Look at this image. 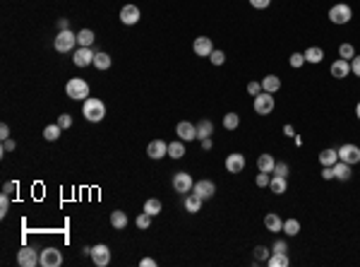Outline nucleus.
<instances>
[{"instance_id":"46","label":"nucleus","mask_w":360,"mask_h":267,"mask_svg":"<svg viewBox=\"0 0 360 267\" xmlns=\"http://www.w3.org/2000/svg\"><path fill=\"white\" fill-rule=\"evenodd\" d=\"M305 63V53H293L291 56V67H300Z\"/></svg>"},{"instance_id":"10","label":"nucleus","mask_w":360,"mask_h":267,"mask_svg":"<svg viewBox=\"0 0 360 267\" xmlns=\"http://www.w3.org/2000/svg\"><path fill=\"white\" fill-rule=\"evenodd\" d=\"M226 171H228V174H240V171H245V154H240V152L228 154V156H226Z\"/></svg>"},{"instance_id":"1","label":"nucleus","mask_w":360,"mask_h":267,"mask_svg":"<svg viewBox=\"0 0 360 267\" xmlns=\"http://www.w3.org/2000/svg\"><path fill=\"white\" fill-rule=\"evenodd\" d=\"M82 113H84V118L89 120V123H99V120H104V116H106V106H104V101H101V99L89 96V99H84Z\"/></svg>"},{"instance_id":"56","label":"nucleus","mask_w":360,"mask_h":267,"mask_svg":"<svg viewBox=\"0 0 360 267\" xmlns=\"http://www.w3.org/2000/svg\"><path fill=\"white\" fill-rule=\"evenodd\" d=\"M139 265H142V267H154V265H156V260H151V258H144Z\"/></svg>"},{"instance_id":"14","label":"nucleus","mask_w":360,"mask_h":267,"mask_svg":"<svg viewBox=\"0 0 360 267\" xmlns=\"http://www.w3.org/2000/svg\"><path fill=\"white\" fill-rule=\"evenodd\" d=\"M194 195H199L202 200H209V198H214V193H216V185L212 183V180H197L192 188Z\"/></svg>"},{"instance_id":"12","label":"nucleus","mask_w":360,"mask_h":267,"mask_svg":"<svg viewBox=\"0 0 360 267\" xmlns=\"http://www.w3.org/2000/svg\"><path fill=\"white\" fill-rule=\"evenodd\" d=\"M192 48H194V53H197V56L209 58V56H212V51H214V44H212V39H209V36H197V39H194V44H192Z\"/></svg>"},{"instance_id":"51","label":"nucleus","mask_w":360,"mask_h":267,"mask_svg":"<svg viewBox=\"0 0 360 267\" xmlns=\"http://www.w3.org/2000/svg\"><path fill=\"white\" fill-rule=\"evenodd\" d=\"M286 250H288V245H286L283 241H276L274 248H272V253H286Z\"/></svg>"},{"instance_id":"49","label":"nucleus","mask_w":360,"mask_h":267,"mask_svg":"<svg viewBox=\"0 0 360 267\" xmlns=\"http://www.w3.org/2000/svg\"><path fill=\"white\" fill-rule=\"evenodd\" d=\"M15 147H17V145H15V140H10V137H7V140H2V154L15 152Z\"/></svg>"},{"instance_id":"15","label":"nucleus","mask_w":360,"mask_h":267,"mask_svg":"<svg viewBox=\"0 0 360 267\" xmlns=\"http://www.w3.org/2000/svg\"><path fill=\"white\" fill-rule=\"evenodd\" d=\"M120 22H123V24H127V27L137 24V22H139V7H137V5H125V7L120 10Z\"/></svg>"},{"instance_id":"45","label":"nucleus","mask_w":360,"mask_h":267,"mask_svg":"<svg viewBox=\"0 0 360 267\" xmlns=\"http://www.w3.org/2000/svg\"><path fill=\"white\" fill-rule=\"evenodd\" d=\"M248 94H250V96L262 94V82H248Z\"/></svg>"},{"instance_id":"20","label":"nucleus","mask_w":360,"mask_h":267,"mask_svg":"<svg viewBox=\"0 0 360 267\" xmlns=\"http://www.w3.org/2000/svg\"><path fill=\"white\" fill-rule=\"evenodd\" d=\"M274 164H276V161H274L272 154H259V156H257V169L264 171V174H272V171H274Z\"/></svg>"},{"instance_id":"34","label":"nucleus","mask_w":360,"mask_h":267,"mask_svg":"<svg viewBox=\"0 0 360 267\" xmlns=\"http://www.w3.org/2000/svg\"><path fill=\"white\" fill-rule=\"evenodd\" d=\"M94 65H96L99 70H108V67H111V56H108V53H96V56H94Z\"/></svg>"},{"instance_id":"27","label":"nucleus","mask_w":360,"mask_h":267,"mask_svg":"<svg viewBox=\"0 0 360 267\" xmlns=\"http://www.w3.org/2000/svg\"><path fill=\"white\" fill-rule=\"evenodd\" d=\"M269 188H272V193H276V195H283V193H286V188H288V183H286V176H272V180H269Z\"/></svg>"},{"instance_id":"22","label":"nucleus","mask_w":360,"mask_h":267,"mask_svg":"<svg viewBox=\"0 0 360 267\" xmlns=\"http://www.w3.org/2000/svg\"><path fill=\"white\" fill-rule=\"evenodd\" d=\"M212 133H214V123L212 120H199L197 123V140H207V137H212Z\"/></svg>"},{"instance_id":"55","label":"nucleus","mask_w":360,"mask_h":267,"mask_svg":"<svg viewBox=\"0 0 360 267\" xmlns=\"http://www.w3.org/2000/svg\"><path fill=\"white\" fill-rule=\"evenodd\" d=\"M58 29H60V31L70 29V22H67V20H58Z\"/></svg>"},{"instance_id":"47","label":"nucleus","mask_w":360,"mask_h":267,"mask_svg":"<svg viewBox=\"0 0 360 267\" xmlns=\"http://www.w3.org/2000/svg\"><path fill=\"white\" fill-rule=\"evenodd\" d=\"M351 72H353L356 77H360V56H353V58H351Z\"/></svg>"},{"instance_id":"13","label":"nucleus","mask_w":360,"mask_h":267,"mask_svg":"<svg viewBox=\"0 0 360 267\" xmlns=\"http://www.w3.org/2000/svg\"><path fill=\"white\" fill-rule=\"evenodd\" d=\"M175 133H178V137H180L183 142H192V140H197V125H192V123H188V120L178 123Z\"/></svg>"},{"instance_id":"16","label":"nucleus","mask_w":360,"mask_h":267,"mask_svg":"<svg viewBox=\"0 0 360 267\" xmlns=\"http://www.w3.org/2000/svg\"><path fill=\"white\" fill-rule=\"evenodd\" d=\"M147 154H149V159H164L168 154V145L164 140H151L147 145Z\"/></svg>"},{"instance_id":"33","label":"nucleus","mask_w":360,"mask_h":267,"mask_svg":"<svg viewBox=\"0 0 360 267\" xmlns=\"http://www.w3.org/2000/svg\"><path fill=\"white\" fill-rule=\"evenodd\" d=\"M144 212H147V214H151V217H156V214L161 212V200H156V198H149V200L144 202Z\"/></svg>"},{"instance_id":"37","label":"nucleus","mask_w":360,"mask_h":267,"mask_svg":"<svg viewBox=\"0 0 360 267\" xmlns=\"http://www.w3.org/2000/svg\"><path fill=\"white\" fill-rule=\"evenodd\" d=\"M353 56H356V48H353L351 44H341V46H339V58L351 60Z\"/></svg>"},{"instance_id":"48","label":"nucleus","mask_w":360,"mask_h":267,"mask_svg":"<svg viewBox=\"0 0 360 267\" xmlns=\"http://www.w3.org/2000/svg\"><path fill=\"white\" fill-rule=\"evenodd\" d=\"M250 5L257 7V10H267V7L272 5V0H250Z\"/></svg>"},{"instance_id":"17","label":"nucleus","mask_w":360,"mask_h":267,"mask_svg":"<svg viewBox=\"0 0 360 267\" xmlns=\"http://www.w3.org/2000/svg\"><path fill=\"white\" fill-rule=\"evenodd\" d=\"M94 56H96V53H94V51H91V48H86V46H80V48H77V51H75V65H77V67H86V65H91V63H94Z\"/></svg>"},{"instance_id":"3","label":"nucleus","mask_w":360,"mask_h":267,"mask_svg":"<svg viewBox=\"0 0 360 267\" xmlns=\"http://www.w3.org/2000/svg\"><path fill=\"white\" fill-rule=\"evenodd\" d=\"M75 44H77V34H72V29L58 31V36L53 39V46H56L58 53H67V51H72Z\"/></svg>"},{"instance_id":"40","label":"nucleus","mask_w":360,"mask_h":267,"mask_svg":"<svg viewBox=\"0 0 360 267\" xmlns=\"http://www.w3.org/2000/svg\"><path fill=\"white\" fill-rule=\"evenodd\" d=\"M209 60H212L214 65H223V63H226V53L219 51V48H214V51H212V56H209Z\"/></svg>"},{"instance_id":"43","label":"nucleus","mask_w":360,"mask_h":267,"mask_svg":"<svg viewBox=\"0 0 360 267\" xmlns=\"http://www.w3.org/2000/svg\"><path fill=\"white\" fill-rule=\"evenodd\" d=\"M274 176H288V164H283V161H276L274 164V171H272Z\"/></svg>"},{"instance_id":"36","label":"nucleus","mask_w":360,"mask_h":267,"mask_svg":"<svg viewBox=\"0 0 360 267\" xmlns=\"http://www.w3.org/2000/svg\"><path fill=\"white\" fill-rule=\"evenodd\" d=\"M60 130H63V128H60V125H46V130H43V137H46V140H48V142H56L58 137H60Z\"/></svg>"},{"instance_id":"53","label":"nucleus","mask_w":360,"mask_h":267,"mask_svg":"<svg viewBox=\"0 0 360 267\" xmlns=\"http://www.w3.org/2000/svg\"><path fill=\"white\" fill-rule=\"evenodd\" d=\"M199 142H202V149H204V152H209V149L214 147V142H212V137H207V140H199Z\"/></svg>"},{"instance_id":"31","label":"nucleus","mask_w":360,"mask_h":267,"mask_svg":"<svg viewBox=\"0 0 360 267\" xmlns=\"http://www.w3.org/2000/svg\"><path fill=\"white\" fill-rule=\"evenodd\" d=\"M183 154H185L183 140H180V142H168V156H170V159H180Z\"/></svg>"},{"instance_id":"39","label":"nucleus","mask_w":360,"mask_h":267,"mask_svg":"<svg viewBox=\"0 0 360 267\" xmlns=\"http://www.w3.org/2000/svg\"><path fill=\"white\" fill-rule=\"evenodd\" d=\"M135 224H137V229H149V226H151V214L142 212L137 219H135Z\"/></svg>"},{"instance_id":"32","label":"nucleus","mask_w":360,"mask_h":267,"mask_svg":"<svg viewBox=\"0 0 360 267\" xmlns=\"http://www.w3.org/2000/svg\"><path fill=\"white\" fill-rule=\"evenodd\" d=\"M77 44H80V46H86V48H91V44H94V31L82 29L80 34H77Z\"/></svg>"},{"instance_id":"9","label":"nucleus","mask_w":360,"mask_h":267,"mask_svg":"<svg viewBox=\"0 0 360 267\" xmlns=\"http://www.w3.org/2000/svg\"><path fill=\"white\" fill-rule=\"evenodd\" d=\"M339 152V159L341 161H346V164H360V147L356 145H351V142H346V145H341V149H336Z\"/></svg>"},{"instance_id":"29","label":"nucleus","mask_w":360,"mask_h":267,"mask_svg":"<svg viewBox=\"0 0 360 267\" xmlns=\"http://www.w3.org/2000/svg\"><path fill=\"white\" fill-rule=\"evenodd\" d=\"M283 234L286 236H298L300 234V222L298 219H286L283 222Z\"/></svg>"},{"instance_id":"25","label":"nucleus","mask_w":360,"mask_h":267,"mask_svg":"<svg viewBox=\"0 0 360 267\" xmlns=\"http://www.w3.org/2000/svg\"><path fill=\"white\" fill-rule=\"evenodd\" d=\"M339 161V152L336 149H322L319 152V164L322 166H334Z\"/></svg>"},{"instance_id":"38","label":"nucleus","mask_w":360,"mask_h":267,"mask_svg":"<svg viewBox=\"0 0 360 267\" xmlns=\"http://www.w3.org/2000/svg\"><path fill=\"white\" fill-rule=\"evenodd\" d=\"M269 255H272L269 248H264V245H257V248H254V260H257V263H267Z\"/></svg>"},{"instance_id":"44","label":"nucleus","mask_w":360,"mask_h":267,"mask_svg":"<svg viewBox=\"0 0 360 267\" xmlns=\"http://www.w3.org/2000/svg\"><path fill=\"white\" fill-rule=\"evenodd\" d=\"M269 180H272V176H269V174L259 171V174H257V180H254V183H257L259 188H269Z\"/></svg>"},{"instance_id":"50","label":"nucleus","mask_w":360,"mask_h":267,"mask_svg":"<svg viewBox=\"0 0 360 267\" xmlns=\"http://www.w3.org/2000/svg\"><path fill=\"white\" fill-rule=\"evenodd\" d=\"M322 178H324V180H332L334 178V166H322Z\"/></svg>"},{"instance_id":"21","label":"nucleus","mask_w":360,"mask_h":267,"mask_svg":"<svg viewBox=\"0 0 360 267\" xmlns=\"http://www.w3.org/2000/svg\"><path fill=\"white\" fill-rule=\"evenodd\" d=\"M202 202H204V200H202L199 195H194V193H188V195H185V209H188L190 214H197V212L202 209Z\"/></svg>"},{"instance_id":"6","label":"nucleus","mask_w":360,"mask_h":267,"mask_svg":"<svg viewBox=\"0 0 360 267\" xmlns=\"http://www.w3.org/2000/svg\"><path fill=\"white\" fill-rule=\"evenodd\" d=\"M351 17H353V10L348 5H343V2L334 5L332 10H329V20H332L334 24H348Z\"/></svg>"},{"instance_id":"41","label":"nucleus","mask_w":360,"mask_h":267,"mask_svg":"<svg viewBox=\"0 0 360 267\" xmlns=\"http://www.w3.org/2000/svg\"><path fill=\"white\" fill-rule=\"evenodd\" d=\"M58 125H60L63 130L72 128V116H70V113H60V116H58Z\"/></svg>"},{"instance_id":"23","label":"nucleus","mask_w":360,"mask_h":267,"mask_svg":"<svg viewBox=\"0 0 360 267\" xmlns=\"http://www.w3.org/2000/svg\"><path fill=\"white\" fill-rule=\"evenodd\" d=\"M334 178H339V180H348L351 178V164H346V161H336L334 164Z\"/></svg>"},{"instance_id":"28","label":"nucleus","mask_w":360,"mask_h":267,"mask_svg":"<svg viewBox=\"0 0 360 267\" xmlns=\"http://www.w3.org/2000/svg\"><path fill=\"white\" fill-rule=\"evenodd\" d=\"M111 226L113 229H125V226H127V214L120 212V209L111 212Z\"/></svg>"},{"instance_id":"54","label":"nucleus","mask_w":360,"mask_h":267,"mask_svg":"<svg viewBox=\"0 0 360 267\" xmlns=\"http://www.w3.org/2000/svg\"><path fill=\"white\" fill-rule=\"evenodd\" d=\"M0 137H2V140H7V137H10V128H7L5 123L0 125Z\"/></svg>"},{"instance_id":"8","label":"nucleus","mask_w":360,"mask_h":267,"mask_svg":"<svg viewBox=\"0 0 360 267\" xmlns=\"http://www.w3.org/2000/svg\"><path fill=\"white\" fill-rule=\"evenodd\" d=\"M91 260H94V265L96 267H106L111 263V248L108 245H104V243H96L94 248H91Z\"/></svg>"},{"instance_id":"30","label":"nucleus","mask_w":360,"mask_h":267,"mask_svg":"<svg viewBox=\"0 0 360 267\" xmlns=\"http://www.w3.org/2000/svg\"><path fill=\"white\" fill-rule=\"evenodd\" d=\"M267 265L269 267H288V258H286V253H272L269 260H267Z\"/></svg>"},{"instance_id":"11","label":"nucleus","mask_w":360,"mask_h":267,"mask_svg":"<svg viewBox=\"0 0 360 267\" xmlns=\"http://www.w3.org/2000/svg\"><path fill=\"white\" fill-rule=\"evenodd\" d=\"M63 263V255L58 248H43L41 250V267H58Z\"/></svg>"},{"instance_id":"24","label":"nucleus","mask_w":360,"mask_h":267,"mask_svg":"<svg viewBox=\"0 0 360 267\" xmlns=\"http://www.w3.org/2000/svg\"><path fill=\"white\" fill-rule=\"evenodd\" d=\"M278 89H281V80H278L276 75H267V77L262 80V91H269V94H276Z\"/></svg>"},{"instance_id":"19","label":"nucleus","mask_w":360,"mask_h":267,"mask_svg":"<svg viewBox=\"0 0 360 267\" xmlns=\"http://www.w3.org/2000/svg\"><path fill=\"white\" fill-rule=\"evenodd\" d=\"M264 226H267V231L278 234V231H283V219L278 217L276 212H269V214L264 217Z\"/></svg>"},{"instance_id":"5","label":"nucleus","mask_w":360,"mask_h":267,"mask_svg":"<svg viewBox=\"0 0 360 267\" xmlns=\"http://www.w3.org/2000/svg\"><path fill=\"white\" fill-rule=\"evenodd\" d=\"M192 188H194V180L188 171H178V174L173 176V190H175V193L188 195V193H192Z\"/></svg>"},{"instance_id":"42","label":"nucleus","mask_w":360,"mask_h":267,"mask_svg":"<svg viewBox=\"0 0 360 267\" xmlns=\"http://www.w3.org/2000/svg\"><path fill=\"white\" fill-rule=\"evenodd\" d=\"M7 209H10V195H7V193H2V195H0V217H5V214H7Z\"/></svg>"},{"instance_id":"18","label":"nucleus","mask_w":360,"mask_h":267,"mask_svg":"<svg viewBox=\"0 0 360 267\" xmlns=\"http://www.w3.org/2000/svg\"><path fill=\"white\" fill-rule=\"evenodd\" d=\"M329 72H332V77H336V80H343V77L351 72V63H348V60H343V58L334 60L332 67H329Z\"/></svg>"},{"instance_id":"2","label":"nucleus","mask_w":360,"mask_h":267,"mask_svg":"<svg viewBox=\"0 0 360 267\" xmlns=\"http://www.w3.org/2000/svg\"><path fill=\"white\" fill-rule=\"evenodd\" d=\"M65 91H67L70 99H77V101H80V99H89V82L82 80V77H72V80L67 82Z\"/></svg>"},{"instance_id":"52","label":"nucleus","mask_w":360,"mask_h":267,"mask_svg":"<svg viewBox=\"0 0 360 267\" xmlns=\"http://www.w3.org/2000/svg\"><path fill=\"white\" fill-rule=\"evenodd\" d=\"M15 190H17V183H12V180H10V183H5V188H2V193H7V195H12Z\"/></svg>"},{"instance_id":"4","label":"nucleus","mask_w":360,"mask_h":267,"mask_svg":"<svg viewBox=\"0 0 360 267\" xmlns=\"http://www.w3.org/2000/svg\"><path fill=\"white\" fill-rule=\"evenodd\" d=\"M274 111V96L269 91H262L254 96V113L257 116H269Z\"/></svg>"},{"instance_id":"57","label":"nucleus","mask_w":360,"mask_h":267,"mask_svg":"<svg viewBox=\"0 0 360 267\" xmlns=\"http://www.w3.org/2000/svg\"><path fill=\"white\" fill-rule=\"evenodd\" d=\"M356 116L360 118V101H358V106H356Z\"/></svg>"},{"instance_id":"26","label":"nucleus","mask_w":360,"mask_h":267,"mask_svg":"<svg viewBox=\"0 0 360 267\" xmlns=\"http://www.w3.org/2000/svg\"><path fill=\"white\" fill-rule=\"evenodd\" d=\"M305 60L317 65V63H322V60H324V51H322L319 46H310V48L305 51Z\"/></svg>"},{"instance_id":"7","label":"nucleus","mask_w":360,"mask_h":267,"mask_svg":"<svg viewBox=\"0 0 360 267\" xmlns=\"http://www.w3.org/2000/svg\"><path fill=\"white\" fill-rule=\"evenodd\" d=\"M17 265H20V267H36V265H41V255H39L34 248L24 245V248L17 253Z\"/></svg>"},{"instance_id":"35","label":"nucleus","mask_w":360,"mask_h":267,"mask_svg":"<svg viewBox=\"0 0 360 267\" xmlns=\"http://www.w3.org/2000/svg\"><path fill=\"white\" fill-rule=\"evenodd\" d=\"M238 125H240V116L238 113H226L223 116V128L226 130H235Z\"/></svg>"}]
</instances>
